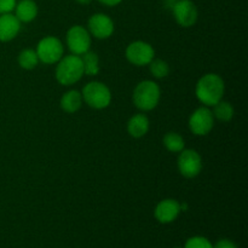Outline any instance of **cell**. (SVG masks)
I'll list each match as a JSON object with an SVG mask.
<instances>
[{
    "label": "cell",
    "instance_id": "obj_1",
    "mask_svg": "<svg viewBox=\"0 0 248 248\" xmlns=\"http://www.w3.org/2000/svg\"><path fill=\"white\" fill-rule=\"evenodd\" d=\"M225 91V85L222 78L215 73L205 74L198 81L195 94L199 101L206 107H213L222 101Z\"/></svg>",
    "mask_w": 248,
    "mask_h": 248
},
{
    "label": "cell",
    "instance_id": "obj_2",
    "mask_svg": "<svg viewBox=\"0 0 248 248\" xmlns=\"http://www.w3.org/2000/svg\"><path fill=\"white\" fill-rule=\"evenodd\" d=\"M84 75V67L80 56H64L58 61L56 67V79L61 85L70 86L79 81Z\"/></svg>",
    "mask_w": 248,
    "mask_h": 248
},
{
    "label": "cell",
    "instance_id": "obj_3",
    "mask_svg": "<svg viewBox=\"0 0 248 248\" xmlns=\"http://www.w3.org/2000/svg\"><path fill=\"white\" fill-rule=\"evenodd\" d=\"M133 103L143 111L153 110L159 104L161 91L156 82L144 80L136 86L133 91Z\"/></svg>",
    "mask_w": 248,
    "mask_h": 248
},
{
    "label": "cell",
    "instance_id": "obj_4",
    "mask_svg": "<svg viewBox=\"0 0 248 248\" xmlns=\"http://www.w3.org/2000/svg\"><path fill=\"white\" fill-rule=\"evenodd\" d=\"M82 101L93 109H104L110 104L111 92L106 84L92 81L82 89Z\"/></svg>",
    "mask_w": 248,
    "mask_h": 248
},
{
    "label": "cell",
    "instance_id": "obj_5",
    "mask_svg": "<svg viewBox=\"0 0 248 248\" xmlns=\"http://www.w3.org/2000/svg\"><path fill=\"white\" fill-rule=\"evenodd\" d=\"M64 47L62 41L56 36H45L36 46V55L40 62L45 64H55L63 57Z\"/></svg>",
    "mask_w": 248,
    "mask_h": 248
},
{
    "label": "cell",
    "instance_id": "obj_6",
    "mask_svg": "<svg viewBox=\"0 0 248 248\" xmlns=\"http://www.w3.org/2000/svg\"><path fill=\"white\" fill-rule=\"evenodd\" d=\"M178 171L186 178L199 176L202 170V159L194 149H183L178 156Z\"/></svg>",
    "mask_w": 248,
    "mask_h": 248
},
{
    "label": "cell",
    "instance_id": "obj_7",
    "mask_svg": "<svg viewBox=\"0 0 248 248\" xmlns=\"http://www.w3.org/2000/svg\"><path fill=\"white\" fill-rule=\"evenodd\" d=\"M67 45L73 55L82 56L90 51L91 34L82 26H73L67 33Z\"/></svg>",
    "mask_w": 248,
    "mask_h": 248
},
{
    "label": "cell",
    "instance_id": "obj_8",
    "mask_svg": "<svg viewBox=\"0 0 248 248\" xmlns=\"http://www.w3.org/2000/svg\"><path fill=\"white\" fill-rule=\"evenodd\" d=\"M155 51L150 44L145 41H135L131 43L126 48V58L130 63L137 67L148 65L154 60Z\"/></svg>",
    "mask_w": 248,
    "mask_h": 248
},
{
    "label": "cell",
    "instance_id": "obj_9",
    "mask_svg": "<svg viewBox=\"0 0 248 248\" xmlns=\"http://www.w3.org/2000/svg\"><path fill=\"white\" fill-rule=\"evenodd\" d=\"M215 116L207 107L198 108L189 119V128L195 136H206L212 131Z\"/></svg>",
    "mask_w": 248,
    "mask_h": 248
},
{
    "label": "cell",
    "instance_id": "obj_10",
    "mask_svg": "<svg viewBox=\"0 0 248 248\" xmlns=\"http://www.w3.org/2000/svg\"><path fill=\"white\" fill-rule=\"evenodd\" d=\"M171 9L177 23L181 27L188 28L198 21V9L190 0H176Z\"/></svg>",
    "mask_w": 248,
    "mask_h": 248
},
{
    "label": "cell",
    "instance_id": "obj_11",
    "mask_svg": "<svg viewBox=\"0 0 248 248\" xmlns=\"http://www.w3.org/2000/svg\"><path fill=\"white\" fill-rule=\"evenodd\" d=\"M89 33L96 39H108L114 33V22L104 14H96L89 19Z\"/></svg>",
    "mask_w": 248,
    "mask_h": 248
},
{
    "label": "cell",
    "instance_id": "obj_12",
    "mask_svg": "<svg viewBox=\"0 0 248 248\" xmlns=\"http://www.w3.org/2000/svg\"><path fill=\"white\" fill-rule=\"evenodd\" d=\"M181 213V203L173 199H166L160 201L154 211L156 220L161 224H169L174 222Z\"/></svg>",
    "mask_w": 248,
    "mask_h": 248
},
{
    "label": "cell",
    "instance_id": "obj_13",
    "mask_svg": "<svg viewBox=\"0 0 248 248\" xmlns=\"http://www.w3.org/2000/svg\"><path fill=\"white\" fill-rule=\"evenodd\" d=\"M21 31V22L15 15L4 14L0 15V41L7 43L18 35Z\"/></svg>",
    "mask_w": 248,
    "mask_h": 248
},
{
    "label": "cell",
    "instance_id": "obj_14",
    "mask_svg": "<svg viewBox=\"0 0 248 248\" xmlns=\"http://www.w3.org/2000/svg\"><path fill=\"white\" fill-rule=\"evenodd\" d=\"M127 131L132 137H143L149 131V119L144 114H136L128 120Z\"/></svg>",
    "mask_w": 248,
    "mask_h": 248
},
{
    "label": "cell",
    "instance_id": "obj_15",
    "mask_svg": "<svg viewBox=\"0 0 248 248\" xmlns=\"http://www.w3.org/2000/svg\"><path fill=\"white\" fill-rule=\"evenodd\" d=\"M15 10H16L15 16L18 18L19 22H24V23L31 22L38 15V6L33 0H21L15 6Z\"/></svg>",
    "mask_w": 248,
    "mask_h": 248
},
{
    "label": "cell",
    "instance_id": "obj_16",
    "mask_svg": "<svg viewBox=\"0 0 248 248\" xmlns=\"http://www.w3.org/2000/svg\"><path fill=\"white\" fill-rule=\"evenodd\" d=\"M82 106V96L77 90L65 92L61 98V108L67 113H77Z\"/></svg>",
    "mask_w": 248,
    "mask_h": 248
},
{
    "label": "cell",
    "instance_id": "obj_17",
    "mask_svg": "<svg viewBox=\"0 0 248 248\" xmlns=\"http://www.w3.org/2000/svg\"><path fill=\"white\" fill-rule=\"evenodd\" d=\"M82 61V67H84V74L89 75V77H93L97 75L99 72V60L97 53L90 52L87 51L82 56H80Z\"/></svg>",
    "mask_w": 248,
    "mask_h": 248
},
{
    "label": "cell",
    "instance_id": "obj_18",
    "mask_svg": "<svg viewBox=\"0 0 248 248\" xmlns=\"http://www.w3.org/2000/svg\"><path fill=\"white\" fill-rule=\"evenodd\" d=\"M213 116L218 120L223 121V123H228L234 116V108L229 102L219 101L217 104L213 106Z\"/></svg>",
    "mask_w": 248,
    "mask_h": 248
},
{
    "label": "cell",
    "instance_id": "obj_19",
    "mask_svg": "<svg viewBox=\"0 0 248 248\" xmlns=\"http://www.w3.org/2000/svg\"><path fill=\"white\" fill-rule=\"evenodd\" d=\"M39 58L36 55L35 50H31V48H26V50L22 51L18 55V64L21 65V68L26 70H31L38 65Z\"/></svg>",
    "mask_w": 248,
    "mask_h": 248
},
{
    "label": "cell",
    "instance_id": "obj_20",
    "mask_svg": "<svg viewBox=\"0 0 248 248\" xmlns=\"http://www.w3.org/2000/svg\"><path fill=\"white\" fill-rule=\"evenodd\" d=\"M164 145L169 152L181 153L184 149V140L176 132H169L164 137Z\"/></svg>",
    "mask_w": 248,
    "mask_h": 248
},
{
    "label": "cell",
    "instance_id": "obj_21",
    "mask_svg": "<svg viewBox=\"0 0 248 248\" xmlns=\"http://www.w3.org/2000/svg\"><path fill=\"white\" fill-rule=\"evenodd\" d=\"M150 67V73L153 74V77L157 78V79H164L169 75L170 73V67L167 64V62H165L164 60H153L149 63Z\"/></svg>",
    "mask_w": 248,
    "mask_h": 248
},
{
    "label": "cell",
    "instance_id": "obj_22",
    "mask_svg": "<svg viewBox=\"0 0 248 248\" xmlns=\"http://www.w3.org/2000/svg\"><path fill=\"white\" fill-rule=\"evenodd\" d=\"M183 248H213V245L208 239L203 236H193L186 240Z\"/></svg>",
    "mask_w": 248,
    "mask_h": 248
},
{
    "label": "cell",
    "instance_id": "obj_23",
    "mask_svg": "<svg viewBox=\"0 0 248 248\" xmlns=\"http://www.w3.org/2000/svg\"><path fill=\"white\" fill-rule=\"evenodd\" d=\"M16 6V0H0V15L10 14Z\"/></svg>",
    "mask_w": 248,
    "mask_h": 248
},
{
    "label": "cell",
    "instance_id": "obj_24",
    "mask_svg": "<svg viewBox=\"0 0 248 248\" xmlns=\"http://www.w3.org/2000/svg\"><path fill=\"white\" fill-rule=\"evenodd\" d=\"M213 248H239V247H237L234 242L230 241V240L223 239V240H219L216 245H213Z\"/></svg>",
    "mask_w": 248,
    "mask_h": 248
},
{
    "label": "cell",
    "instance_id": "obj_25",
    "mask_svg": "<svg viewBox=\"0 0 248 248\" xmlns=\"http://www.w3.org/2000/svg\"><path fill=\"white\" fill-rule=\"evenodd\" d=\"M98 1L102 2V4L107 5V6H115V5L120 4L123 0H98Z\"/></svg>",
    "mask_w": 248,
    "mask_h": 248
},
{
    "label": "cell",
    "instance_id": "obj_26",
    "mask_svg": "<svg viewBox=\"0 0 248 248\" xmlns=\"http://www.w3.org/2000/svg\"><path fill=\"white\" fill-rule=\"evenodd\" d=\"M77 1L79 2V4H81V5H87V4H90L92 0H77Z\"/></svg>",
    "mask_w": 248,
    "mask_h": 248
},
{
    "label": "cell",
    "instance_id": "obj_27",
    "mask_svg": "<svg viewBox=\"0 0 248 248\" xmlns=\"http://www.w3.org/2000/svg\"><path fill=\"white\" fill-rule=\"evenodd\" d=\"M174 248H183V247H181V246H176Z\"/></svg>",
    "mask_w": 248,
    "mask_h": 248
}]
</instances>
